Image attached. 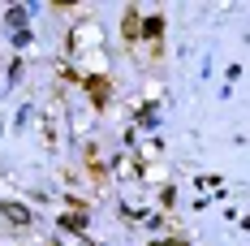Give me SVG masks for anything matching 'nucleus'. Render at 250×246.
Here are the masks:
<instances>
[{
    "instance_id": "obj_2",
    "label": "nucleus",
    "mask_w": 250,
    "mask_h": 246,
    "mask_svg": "<svg viewBox=\"0 0 250 246\" xmlns=\"http://www.w3.org/2000/svg\"><path fill=\"white\" fill-rule=\"evenodd\" d=\"M125 39H134V35H138V13H134V9H129V13H125V30H121Z\"/></svg>"
},
{
    "instance_id": "obj_5",
    "label": "nucleus",
    "mask_w": 250,
    "mask_h": 246,
    "mask_svg": "<svg viewBox=\"0 0 250 246\" xmlns=\"http://www.w3.org/2000/svg\"><path fill=\"white\" fill-rule=\"evenodd\" d=\"M61 224H65L69 233H82V216H65V221H61Z\"/></svg>"
},
{
    "instance_id": "obj_4",
    "label": "nucleus",
    "mask_w": 250,
    "mask_h": 246,
    "mask_svg": "<svg viewBox=\"0 0 250 246\" xmlns=\"http://www.w3.org/2000/svg\"><path fill=\"white\" fill-rule=\"evenodd\" d=\"M160 35H164V22H160V18H151V22H147V39H160Z\"/></svg>"
},
{
    "instance_id": "obj_3",
    "label": "nucleus",
    "mask_w": 250,
    "mask_h": 246,
    "mask_svg": "<svg viewBox=\"0 0 250 246\" xmlns=\"http://www.w3.org/2000/svg\"><path fill=\"white\" fill-rule=\"evenodd\" d=\"M4 216H9V221H18V224L30 221V216H26V207H13V203H4Z\"/></svg>"
},
{
    "instance_id": "obj_1",
    "label": "nucleus",
    "mask_w": 250,
    "mask_h": 246,
    "mask_svg": "<svg viewBox=\"0 0 250 246\" xmlns=\"http://www.w3.org/2000/svg\"><path fill=\"white\" fill-rule=\"evenodd\" d=\"M91 95H95V104L108 99V82H104V78H91Z\"/></svg>"
}]
</instances>
